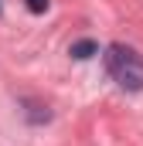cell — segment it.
<instances>
[{"label":"cell","mask_w":143,"mask_h":146,"mask_svg":"<svg viewBox=\"0 0 143 146\" xmlns=\"http://www.w3.org/2000/svg\"><path fill=\"white\" fill-rule=\"evenodd\" d=\"M106 68L116 78L119 88H126V92H140L143 88V58L130 44H109L106 48Z\"/></svg>","instance_id":"6da1fadb"},{"label":"cell","mask_w":143,"mask_h":146,"mask_svg":"<svg viewBox=\"0 0 143 146\" xmlns=\"http://www.w3.org/2000/svg\"><path fill=\"white\" fill-rule=\"evenodd\" d=\"M96 51H99V44H96V41H89V37H85V41H75V44L68 48L72 58H92Z\"/></svg>","instance_id":"7a4b0ae2"},{"label":"cell","mask_w":143,"mask_h":146,"mask_svg":"<svg viewBox=\"0 0 143 146\" xmlns=\"http://www.w3.org/2000/svg\"><path fill=\"white\" fill-rule=\"evenodd\" d=\"M27 7H31L34 14H44V10H48V0H27Z\"/></svg>","instance_id":"3957f363"}]
</instances>
